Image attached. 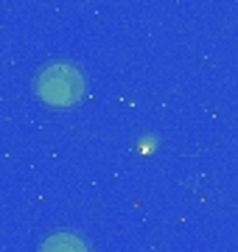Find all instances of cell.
<instances>
[{
	"label": "cell",
	"instance_id": "obj_1",
	"mask_svg": "<svg viewBox=\"0 0 238 252\" xmlns=\"http://www.w3.org/2000/svg\"><path fill=\"white\" fill-rule=\"evenodd\" d=\"M34 87H37L39 98L51 107H73L84 95V76L73 64L54 62L39 70Z\"/></svg>",
	"mask_w": 238,
	"mask_h": 252
},
{
	"label": "cell",
	"instance_id": "obj_2",
	"mask_svg": "<svg viewBox=\"0 0 238 252\" xmlns=\"http://www.w3.org/2000/svg\"><path fill=\"white\" fill-rule=\"evenodd\" d=\"M39 252H90V247H87L84 238H79L73 233H54L42 244Z\"/></svg>",
	"mask_w": 238,
	"mask_h": 252
}]
</instances>
